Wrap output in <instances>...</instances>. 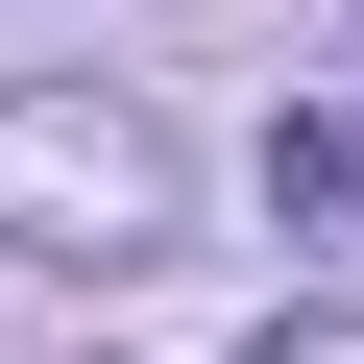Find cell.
<instances>
[{
	"label": "cell",
	"mask_w": 364,
	"mask_h": 364,
	"mask_svg": "<svg viewBox=\"0 0 364 364\" xmlns=\"http://www.w3.org/2000/svg\"><path fill=\"white\" fill-rule=\"evenodd\" d=\"M0 219H25V243H146V219H170V122L97 97V73L0 97Z\"/></svg>",
	"instance_id": "1"
}]
</instances>
